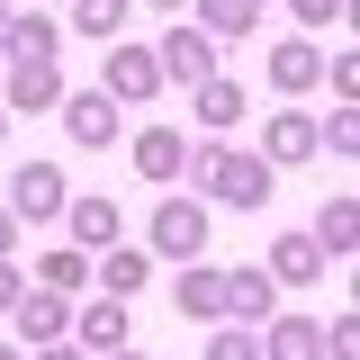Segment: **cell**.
<instances>
[{
	"label": "cell",
	"mask_w": 360,
	"mask_h": 360,
	"mask_svg": "<svg viewBox=\"0 0 360 360\" xmlns=\"http://www.w3.org/2000/svg\"><path fill=\"white\" fill-rule=\"evenodd\" d=\"M189 172L207 180V198H225V207H270V162H262V153L198 144V153H189Z\"/></svg>",
	"instance_id": "cell-1"
},
{
	"label": "cell",
	"mask_w": 360,
	"mask_h": 360,
	"mask_svg": "<svg viewBox=\"0 0 360 360\" xmlns=\"http://www.w3.org/2000/svg\"><path fill=\"white\" fill-rule=\"evenodd\" d=\"M144 234H153V252H172V262H198V252H207V207H189V198H162V207L144 217Z\"/></svg>",
	"instance_id": "cell-2"
},
{
	"label": "cell",
	"mask_w": 360,
	"mask_h": 360,
	"mask_svg": "<svg viewBox=\"0 0 360 360\" xmlns=\"http://www.w3.org/2000/svg\"><path fill=\"white\" fill-rule=\"evenodd\" d=\"M63 162H18L9 172V217H27V225H45V217H63Z\"/></svg>",
	"instance_id": "cell-3"
},
{
	"label": "cell",
	"mask_w": 360,
	"mask_h": 360,
	"mask_svg": "<svg viewBox=\"0 0 360 360\" xmlns=\"http://www.w3.org/2000/svg\"><path fill=\"white\" fill-rule=\"evenodd\" d=\"M117 127H127V117H117V99H108V90H63V135H72V144L108 153Z\"/></svg>",
	"instance_id": "cell-4"
},
{
	"label": "cell",
	"mask_w": 360,
	"mask_h": 360,
	"mask_svg": "<svg viewBox=\"0 0 360 360\" xmlns=\"http://www.w3.org/2000/svg\"><path fill=\"white\" fill-rule=\"evenodd\" d=\"M108 99H117V108H144V99H153V90H162V63H153V54H144V45H108Z\"/></svg>",
	"instance_id": "cell-5"
},
{
	"label": "cell",
	"mask_w": 360,
	"mask_h": 360,
	"mask_svg": "<svg viewBox=\"0 0 360 360\" xmlns=\"http://www.w3.org/2000/svg\"><path fill=\"white\" fill-rule=\"evenodd\" d=\"M153 63H162V82H189V90H198L207 72H217V37H207V27H172Z\"/></svg>",
	"instance_id": "cell-6"
},
{
	"label": "cell",
	"mask_w": 360,
	"mask_h": 360,
	"mask_svg": "<svg viewBox=\"0 0 360 360\" xmlns=\"http://www.w3.org/2000/svg\"><path fill=\"white\" fill-rule=\"evenodd\" d=\"M63 225H72L82 252H108V243L127 234V207H117V198H63Z\"/></svg>",
	"instance_id": "cell-7"
},
{
	"label": "cell",
	"mask_w": 360,
	"mask_h": 360,
	"mask_svg": "<svg viewBox=\"0 0 360 360\" xmlns=\"http://www.w3.org/2000/svg\"><path fill=\"white\" fill-rule=\"evenodd\" d=\"M18 342H27V352H45V342H63V333H72V315H63V297H54V288H18Z\"/></svg>",
	"instance_id": "cell-8"
},
{
	"label": "cell",
	"mask_w": 360,
	"mask_h": 360,
	"mask_svg": "<svg viewBox=\"0 0 360 360\" xmlns=\"http://www.w3.org/2000/svg\"><path fill=\"white\" fill-rule=\"evenodd\" d=\"M9 108H63V63H37V54H18V72H9Z\"/></svg>",
	"instance_id": "cell-9"
},
{
	"label": "cell",
	"mask_w": 360,
	"mask_h": 360,
	"mask_svg": "<svg viewBox=\"0 0 360 360\" xmlns=\"http://www.w3.org/2000/svg\"><path fill=\"white\" fill-rule=\"evenodd\" d=\"M72 333H82V352H127V297H90Z\"/></svg>",
	"instance_id": "cell-10"
},
{
	"label": "cell",
	"mask_w": 360,
	"mask_h": 360,
	"mask_svg": "<svg viewBox=\"0 0 360 360\" xmlns=\"http://www.w3.org/2000/svg\"><path fill=\"white\" fill-rule=\"evenodd\" d=\"M270 82H279V90H315V82H324V45H315V37L270 45Z\"/></svg>",
	"instance_id": "cell-11"
},
{
	"label": "cell",
	"mask_w": 360,
	"mask_h": 360,
	"mask_svg": "<svg viewBox=\"0 0 360 360\" xmlns=\"http://www.w3.org/2000/svg\"><path fill=\"white\" fill-rule=\"evenodd\" d=\"M270 297H279V279H270V270H225V315H234V324H262Z\"/></svg>",
	"instance_id": "cell-12"
},
{
	"label": "cell",
	"mask_w": 360,
	"mask_h": 360,
	"mask_svg": "<svg viewBox=\"0 0 360 360\" xmlns=\"http://www.w3.org/2000/svg\"><path fill=\"white\" fill-rule=\"evenodd\" d=\"M307 153H315V117L307 108H279L270 135H262V162H307Z\"/></svg>",
	"instance_id": "cell-13"
},
{
	"label": "cell",
	"mask_w": 360,
	"mask_h": 360,
	"mask_svg": "<svg viewBox=\"0 0 360 360\" xmlns=\"http://www.w3.org/2000/svg\"><path fill=\"white\" fill-rule=\"evenodd\" d=\"M135 172H144V180L189 172V144H180V127H144V135H135Z\"/></svg>",
	"instance_id": "cell-14"
},
{
	"label": "cell",
	"mask_w": 360,
	"mask_h": 360,
	"mask_svg": "<svg viewBox=\"0 0 360 360\" xmlns=\"http://www.w3.org/2000/svg\"><path fill=\"white\" fill-rule=\"evenodd\" d=\"M262 360H324V324H315V315H279Z\"/></svg>",
	"instance_id": "cell-15"
},
{
	"label": "cell",
	"mask_w": 360,
	"mask_h": 360,
	"mask_svg": "<svg viewBox=\"0 0 360 360\" xmlns=\"http://www.w3.org/2000/svg\"><path fill=\"white\" fill-rule=\"evenodd\" d=\"M352 234H360V207H352V189H333V207L315 217V252H324V262H342V252H352Z\"/></svg>",
	"instance_id": "cell-16"
},
{
	"label": "cell",
	"mask_w": 360,
	"mask_h": 360,
	"mask_svg": "<svg viewBox=\"0 0 360 360\" xmlns=\"http://www.w3.org/2000/svg\"><path fill=\"white\" fill-rule=\"evenodd\" d=\"M172 297H180V315H207V324H217L225 315V270H180Z\"/></svg>",
	"instance_id": "cell-17"
},
{
	"label": "cell",
	"mask_w": 360,
	"mask_h": 360,
	"mask_svg": "<svg viewBox=\"0 0 360 360\" xmlns=\"http://www.w3.org/2000/svg\"><path fill=\"white\" fill-rule=\"evenodd\" d=\"M198 127H243V90L225 82V72H207V82H198Z\"/></svg>",
	"instance_id": "cell-18"
},
{
	"label": "cell",
	"mask_w": 360,
	"mask_h": 360,
	"mask_svg": "<svg viewBox=\"0 0 360 360\" xmlns=\"http://www.w3.org/2000/svg\"><path fill=\"white\" fill-rule=\"evenodd\" d=\"M252 18H262V0H198V27H207V37H252Z\"/></svg>",
	"instance_id": "cell-19"
},
{
	"label": "cell",
	"mask_w": 360,
	"mask_h": 360,
	"mask_svg": "<svg viewBox=\"0 0 360 360\" xmlns=\"http://www.w3.org/2000/svg\"><path fill=\"white\" fill-rule=\"evenodd\" d=\"M315 270H324L315 234H279V243H270V279H315Z\"/></svg>",
	"instance_id": "cell-20"
},
{
	"label": "cell",
	"mask_w": 360,
	"mask_h": 360,
	"mask_svg": "<svg viewBox=\"0 0 360 360\" xmlns=\"http://www.w3.org/2000/svg\"><path fill=\"white\" fill-rule=\"evenodd\" d=\"M117 27H127V0H72V37L117 45Z\"/></svg>",
	"instance_id": "cell-21"
},
{
	"label": "cell",
	"mask_w": 360,
	"mask_h": 360,
	"mask_svg": "<svg viewBox=\"0 0 360 360\" xmlns=\"http://www.w3.org/2000/svg\"><path fill=\"white\" fill-rule=\"evenodd\" d=\"M99 288H108V297H135V288H144V252H117V243H108V252H99Z\"/></svg>",
	"instance_id": "cell-22"
},
{
	"label": "cell",
	"mask_w": 360,
	"mask_h": 360,
	"mask_svg": "<svg viewBox=\"0 0 360 360\" xmlns=\"http://www.w3.org/2000/svg\"><path fill=\"white\" fill-rule=\"evenodd\" d=\"M37 279L63 297V288H82V279H90V252H82V243H72V252H45V262H37Z\"/></svg>",
	"instance_id": "cell-23"
},
{
	"label": "cell",
	"mask_w": 360,
	"mask_h": 360,
	"mask_svg": "<svg viewBox=\"0 0 360 360\" xmlns=\"http://www.w3.org/2000/svg\"><path fill=\"white\" fill-rule=\"evenodd\" d=\"M288 9H297V27H315V37H324V27H342V18H352V0H288Z\"/></svg>",
	"instance_id": "cell-24"
},
{
	"label": "cell",
	"mask_w": 360,
	"mask_h": 360,
	"mask_svg": "<svg viewBox=\"0 0 360 360\" xmlns=\"http://www.w3.org/2000/svg\"><path fill=\"white\" fill-rule=\"evenodd\" d=\"M207 360H262V342H252L243 324H217V342H207Z\"/></svg>",
	"instance_id": "cell-25"
},
{
	"label": "cell",
	"mask_w": 360,
	"mask_h": 360,
	"mask_svg": "<svg viewBox=\"0 0 360 360\" xmlns=\"http://www.w3.org/2000/svg\"><path fill=\"white\" fill-rule=\"evenodd\" d=\"M315 144H333V153H352V144H360V117H352V108H333V117L315 127Z\"/></svg>",
	"instance_id": "cell-26"
},
{
	"label": "cell",
	"mask_w": 360,
	"mask_h": 360,
	"mask_svg": "<svg viewBox=\"0 0 360 360\" xmlns=\"http://www.w3.org/2000/svg\"><path fill=\"white\" fill-rule=\"evenodd\" d=\"M324 360H360V315H342V324L324 333Z\"/></svg>",
	"instance_id": "cell-27"
},
{
	"label": "cell",
	"mask_w": 360,
	"mask_h": 360,
	"mask_svg": "<svg viewBox=\"0 0 360 360\" xmlns=\"http://www.w3.org/2000/svg\"><path fill=\"white\" fill-rule=\"evenodd\" d=\"M18 307V270H9V252H0V315Z\"/></svg>",
	"instance_id": "cell-28"
},
{
	"label": "cell",
	"mask_w": 360,
	"mask_h": 360,
	"mask_svg": "<svg viewBox=\"0 0 360 360\" xmlns=\"http://www.w3.org/2000/svg\"><path fill=\"white\" fill-rule=\"evenodd\" d=\"M37 360H82V352H63V342H45V352H37Z\"/></svg>",
	"instance_id": "cell-29"
},
{
	"label": "cell",
	"mask_w": 360,
	"mask_h": 360,
	"mask_svg": "<svg viewBox=\"0 0 360 360\" xmlns=\"http://www.w3.org/2000/svg\"><path fill=\"white\" fill-rule=\"evenodd\" d=\"M9 27H18V18H9V9H0V54H9Z\"/></svg>",
	"instance_id": "cell-30"
},
{
	"label": "cell",
	"mask_w": 360,
	"mask_h": 360,
	"mask_svg": "<svg viewBox=\"0 0 360 360\" xmlns=\"http://www.w3.org/2000/svg\"><path fill=\"white\" fill-rule=\"evenodd\" d=\"M9 234H18V217H0V252H9Z\"/></svg>",
	"instance_id": "cell-31"
},
{
	"label": "cell",
	"mask_w": 360,
	"mask_h": 360,
	"mask_svg": "<svg viewBox=\"0 0 360 360\" xmlns=\"http://www.w3.org/2000/svg\"><path fill=\"white\" fill-rule=\"evenodd\" d=\"M99 360H144V352H99Z\"/></svg>",
	"instance_id": "cell-32"
},
{
	"label": "cell",
	"mask_w": 360,
	"mask_h": 360,
	"mask_svg": "<svg viewBox=\"0 0 360 360\" xmlns=\"http://www.w3.org/2000/svg\"><path fill=\"white\" fill-rule=\"evenodd\" d=\"M153 9H180V0H153Z\"/></svg>",
	"instance_id": "cell-33"
},
{
	"label": "cell",
	"mask_w": 360,
	"mask_h": 360,
	"mask_svg": "<svg viewBox=\"0 0 360 360\" xmlns=\"http://www.w3.org/2000/svg\"><path fill=\"white\" fill-rule=\"evenodd\" d=\"M0 135H9V108H0Z\"/></svg>",
	"instance_id": "cell-34"
},
{
	"label": "cell",
	"mask_w": 360,
	"mask_h": 360,
	"mask_svg": "<svg viewBox=\"0 0 360 360\" xmlns=\"http://www.w3.org/2000/svg\"><path fill=\"white\" fill-rule=\"evenodd\" d=\"M0 360H27V352H0Z\"/></svg>",
	"instance_id": "cell-35"
}]
</instances>
